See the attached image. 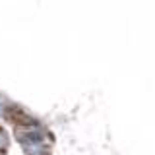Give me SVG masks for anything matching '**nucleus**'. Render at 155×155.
<instances>
[{
	"label": "nucleus",
	"mask_w": 155,
	"mask_h": 155,
	"mask_svg": "<svg viewBox=\"0 0 155 155\" xmlns=\"http://www.w3.org/2000/svg\"><path fill=\"white\" fill-rule=\"evenodd\" d=\"M16 136H18L19 142H21L23 147H29V145H47V132L37 124L18 126Z\"/></svg>",
	"instance_id": "nucleus-1"
}]
</instances>
